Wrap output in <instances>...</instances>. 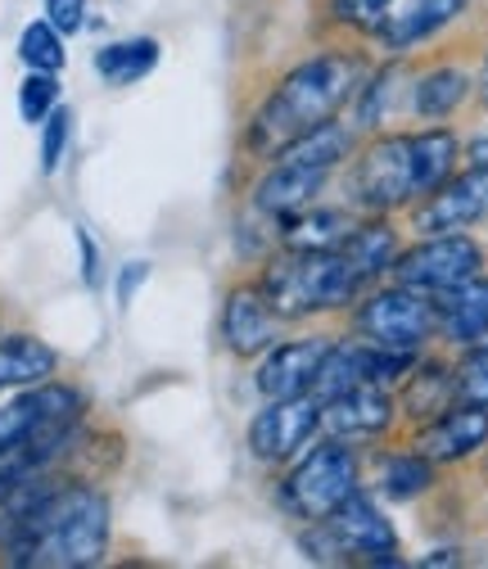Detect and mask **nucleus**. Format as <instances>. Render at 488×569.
Returning <instances> with one entry per match:
<instances>
[{"label": "nucleus", "mask_w": 488, "mask_h": 569, "mask_svg": "<svg viewBox=\"0 0 488 569\" xmlns=\"http://www.w3.org/2000/svg\"><path fill=\"white\" fill-rule=\"evenodd\" d=\"M299 547L317 565H330V560L335 565H348V560H362V565H402L398 529L385 520L380 502H376L367 488H353L326 520H312L299 533Z\"/></svg>", "instance_id": "obj_6"}, {"label": "nucleus", "mask_w": 488, "mask_h": 569, "mask_svg": "<svg viewBox=\"0 0 488 569\" xmlns=\"http://www.w3.org/2000/svg\"><path fill=\"white\" fill-rule=\"evenodd\" d=\"M362 212H348V208H326V203H312L295 218H286L276 227L281 236V249H339L348 240V231L358 227Z\"/></svg>", "instance_id": "obj_20"}, {"label": "nucleus", "mask_w": 488, "mask_h": 569, "mask_svg": "<svg viewBox=\"0 0 488 569\" xmlns=\"http://www.w3.org/2000/svg\"><path fill=\"white\" fill-rule=\"evenodd\" d=\"M353 335L389 352H426L439 339V303L411 284H371L353 303Z\"/></svg>", "instance_id": "obj_8"}, {"label": "nucleus", "mask_w": 488, "mask_h": 569, "mask_svg": "<svg viewBox=\"0 0 488 569\" xmlns=\"http://www.w3.org/2000/svg\"><path fill=\"white\" fill-rule=\"evenodd\" d=\"M439 303V339L452 348H470L488 339V276H470L452 290L435 295Z\"/></svg>", "instance_id": "obj_18"}, {"label": "nucleus", "mask_w": 488, "mask_h": 569, "mask_svg": "<svg viewBox=\"0 0 488 569\" xmlns=\"http://www.w3.org/2000/svg\"><path fill=\"white\" fill-rule=\"evenodd\" d=\"M50 109H59V78L32 68L19 87V113H23V122H46Z\"/></svg>", "instance_id": "obj_27"}, {"label": "nucleus", "mask_w": 488, "mask_h": 569, "mask_svg": "<svg viewBox=\"0 0 488 569\" xmlns=\"http://www.w3.org/2000/svg\"><path fill=\"white\" fill-rule=\"evenodd\" d=\"M82 416V393L68 389V385H32L19 398L0 402V457L14 452L23 439L54 430V425H78Z\"/></svg>", "instance_id": "obj_12"}, {"label": "nucleus", "mask_w": 488, "mask_h": 569, "mask_svg": "<svg viewBox=\"0 0 488 569\" xmlns=\"http://www.w3.org/2000/svg\"><path fill=\"white\" fill-rule=\"evenodd\" d=\"M466 163L470 168H488V136H475L466 146Z\"/></svg>", "instance_id": "obj_33"}, {"label": "nucleus", "mask_w": 488, "mask_h": 569, "mask_svg": "<svg viewBox=\"0 0 488 569\" xmlns=\"http://www.w3.org/2000/svg\"><path fill=\"white\" fill-rule=\"evenodd\" d=\"M146 276H150V262H127L122 267V276H118V308H131V299L146 284Z\"/></svg>", "instance_id": "obj_31"}, {"label": "nucleus", "mask_w": 488, "mask_h": 569, "mask_svg": "<svg viewBox=\"0 0 488 569\" xmlns=\"http://www.w3.org/2000/svg\"><path fill=\"white\" fill-rule=\"evenodd\" d=\"M281 317L271 312V303L262 299L258 280L253 284H236L222 303V343L231 358L249 362V358H262L271 343H281Z\"/></svg>", "instance_id": "obj_16"}, {"label": "nucleus", "mask_w": 488, "mask_h": 569, "mask_svg": "<svg viewBox=\"0 0 488 569\" xmlns=\"http://www.w3.org/2000/svg\"><path fill=\"white\" fill-rule=\"evenodd\" d=\"M321 435V398L317 393H295V398H262L253 411L245 448L262 466H290L312 439Z\"/></svg>", "instance_id": "obj_9"}, {"label": "nucleus", "mask_w": 488, "mask_h": 569, "mask_svg": "<svg viewBox=\"0 0 488 569\" xmlns=\"http://www.w3.org/2000/svg\"><path fill=\"white\" fill-rule=\"evenodd\" d=\"M461 14H466V0H394L371 37L385 54H407L411 46L430 41Z\"/></svg>", "instance_id": "obj_17"}, {"label": "nucleus", "mask_w": 488, "mask_h": 569, "mask_svg": "<svg viewBox=\"0 0 488 569\" xmlns=\"http://www.w3.org/2000/svg\"><path fill=\"white\" fill-rule=\"evenodd\" d=\"M46 19L68 37V32H82L87 23V0H46Z\"/></svg>", "instance_id": "obj_30"}, {"label": "nucleus", "mask_w": 488, "mask_h": 569, "mask_svg": "<svg viewBox=\"0 0 488 569\" xmlns=\"http://www.w3.org/2000/svg\"><path fill=\"white\" fill-rule=\"evenodd\" d=\"M6 565L23 569H87L109 551V497L87 483L46 479L32 502L10 520Z\"/></svg>", "instance_id": "obj_1"}, {"label": "nucleus", "mask_w": 488, "mask_h": 569, "mask_svg": "<svg viewBox=\"0 0 488 569\" xmlns=\"http://www.w3.org/2000/svg\"><path fill=\"white\" fill-rule=\"evenodd\" d=\"M394 6V0H326V10H330V19L339 23V28H348V32H376V23L385 19V10Z\"/></svg>", "instance_id": "obj_28"}, {"label": "nucleus", "mask_w": 488, "mask_h": 569, "mask_svg": "<svg viewBox=\"0 0 488 569\" xmlns=\"http://www.w3.org/2000/svg\"><path fill=\"white\" fill-rule=\"evenodd\" d=\"M484 100H488V82H484Z\"/></svg>", "instance_id": "obj_34"}, {"label": "nucleus", "mask_w": 488, "mask_h": 569, "mask_svg": "<svg viewBox=\"0 0 488 569\" xmlns=\"http://www.w3.org/2000/svg\"><path fill=\"white\" fill-rule=\"evenodd\" d=\"M54 367H59L54 348L41 343L37 335H10V339H0V393L32 389V385L50 380Z\"/></svg>", "instance_id": "obj_21"}, {"label": "nucleus", "mask_w": 488, "mask_h": 569, "mask_svg": "<svg viewBox=\"0 0 488 569\" xmlns=\"http://www.w3.org/2000/svg\"><path fill=\"white\" fill-rule=\"evenodd\" d=\"M452 376H457V402L488 407V339L466 348V358L452 367Z\"/></svg>", "instance_id": "obj_26"}, {"label": "nucleus", "mask_w": 488, "mask_h": 569, "mask_svg": "<svg viewBox=\"0 0 488 569\" xmlns=\"http://www.w3.org/2000/svg\"><path fill=\"white\" fill-rule=\"evenodd\" d=\"M452 402H457V376H452V367L439 362V358H416V367L402 376L398 411L421 425V420L448 411Z\"/></svg>", "instance_id": "obj_19"}, {"label": "nucleus", "mask_w": 488, "mask_h": 569, "mask_svg": "<svg viewBox=\"0 0 488 569\" xmlns=\"http://www.w3.org/2000/svg\"><path fill=\"white\" fill-rule=\"evenodd\" d=\"M362 78H367L362 50H317V54L299 59L290 73L276 78L267 100L253 109L249 131H245V150L253 159H271L286 146H295L299 136L335 122L343 104H353Z\"/></svg>", "instance_id": "obj_2"}, {"label": "nucleus", "mask_w": 488, "mask_h": 569, "mask_svg": "<svg viewBox=\"0 0 488 569\" xmlns=\"http://www.w3.org/2000/svg\"><path fill=\"white\" fill-rule=\"evenodd\" d=\"M68 136H73V113L59 104V109H50V118L41 122V172H46V177L59 172L63 150H68Z\"/></svg>", "instance_id": "obj_29"}, {"label": "nucleus", "mask_w": 488, "mask_h": 569, "mask_svg": "<svg viewBox=\"0 0 488 569\" xmlns=\"http://www.w3.org/2000/svg\"><path fill=\"white\" fill-rule=\"evenodd\" d=\"M461 159V140L448 127H426V131H385L371 146H362L348 168V203L362 218L421 203L430 190H439Z\"/></svg>", "instance_id": "obj_3"}, {"label": "nucleus", "mask_w": 488, "mask_h": 569, "mask_svg": "<svg viewBox=\"0 0 488 569\" xmlns=\"http://www.w3.org/2000/svg\"><path fill=\"white\" fill-rule=\"evenodd\" d=\"M78 253H82V280H87V290H96L100 284V249L91 240L87 227H78Z\"/></svg>", "instance_id": "obj_32"}, {"label": "nucleus", "mask_w": 488, "mask_h": 569, "mask_svg": "<svg viewBox=\"0 0 488 569\" xmlns=\"http://www.w3.org/2000/svg\"><path fill=\"white\" fill-rule=\"evenodd\" d=\"M411 448L430 457L435 466H452V461H466L475 457L479 448H488V407H475V402H452L448 411L421 420Z\"/></svg>", "instance_id": "obj_15"}, {"label": "nucleus", "mask_w": 488, "mask_h": 569, "mask_svg": "<svg viewBox=\"0 0 488 569\" xmlns=\"http://www.w3.org/2000/svg\"><path fill=\"white\" fill-rule=\"evenodd\" d=\"M19 59H23L28 68H37V73H59L63 59H68V50H63V32H59L50 19L28 23L23 37H19Z\"/></svg>", "instance_id": "obj_25"}, {"label": "nucleus", "mask_w": 488, "mask_h": 569, "mask_svg": "<svg viewBox=\"0 0 488 569\" xmlns=\"http://www.w3.org/2000/svg\"><path fill=\"white\" fill-rule=\"evenodd\" d=\"M470 96V78L461 73V68H430V73H421L411 82V113L416 118H426V122H444L452 118Z\"/></svg>", "instance_id": "obj_22"}, {"label": "nucleus", "mask_w": 488, "mask_h": 569, "mask_svg": "<svg viewBox=\"0 0 488 569\" xmlns=\"http://www.w3.org/2000/svg\"><path fill=\"white\" fill-rule=\"evenodd\" d=\"M258 290L281 321H308L353 308L371 284L358 276L343 249H281L258 271Z\"/></svg>", "instance_id": "obj_5"}, {"label": "nucleus", "mask_w": 488, "mask_h": 569, "mask_svg": "<svg viewBox=\"0 0 488 569\" xmlns=\"http://www.w3.org/2000/svg\"><path fill=\"white\" fill-rule=\"evenodd\" d=\"M358 154V127L348 122H326L308 136H299L295 146H286L281 154L267 159V172L253 181V212L258 218H267L271 227H281L286 218H295V212L312 208L317 194L326 190V181Z\"/></svg>", "instance_id": "obj_4"}, {"label": "nucleus", "mask_w": 488, "mask_h": 569, "mask_svg": "<svg viewBox=\"0 0 488 569\" xmlns=\"http://www.w3.org/2000/svg\"><path fill=\"white\" fill-rule=\"evenodd\" d=\"M335 343V335H303V339H281L271 343L262 358H258V371H253V389L262 398H295V393H308L317 371H321V358L326 348Z\"/></svg>", "instance_id": "obj_14"}, {"label": "nucleus", "mask_w": 488, "mask_h": 569, "mask_svg": "<svg viewBox=\"0 0 488 569\" xmlns=\"http://www.w3.org/2000/svg\"><path fill=\"white\" fill-rule=\"evenodd\" d=\"M362 488V457H358V443L348 439H312V448H303L286 479L276 483V502H281L286 516L312 525V520H326L348 492Z\"/></svg>", "instance_id": "obj_7"}, {"label": "nucleus", "mask_w": 488, "mask_h": 569, "mask_svg": "<svg viewBox=\"0 0 488 569\" xmlns=\"http://www.w3.org/2000/svg\"><path fill=\"white\" fill-rule=\"evenodd\" d=\"M394 420H398V398L389 393V385H358L321 402V435L348 443L380 439Z\"/></svg>", "instance_id": "obj_13"}, {"label": "nucleus", "mask_w": 488, "mask_h": 569, "mask_svg": "<svg viewBox=\"0 0 488 569\" xmlns=\"http://www.w3.org/2000/svg\"><path fill=\"white\" fill-rule=\"evenodd\" d=\"M380 497H389V502H416V497H426L435 488V461L421 457L416 448L407 452H389L380 457Z\"/></svg>", "instance_id": "obj_24"}, {"label": "nucleus", "mask_w": 488, "mask_h": 569, "mask_svg": "<svg viewBox=\"0 0 488 569\" xmlns=\"http://www.w3.org/2000/svg\"><path fill=\"white\" fill-rule=\"evenodd\" d=\"M488 222V168L452 172L439 190H430L421 203H411V227L416 236H448L470 231Z\"/></svg>", "instance_id": "obj_11"}, {"label": "nucleus", "mask_w": 488, "mask_h": 569, "mask_svg": "<svg viewBox=\"0 0 488 569\" xmlns=\"http://www.w3.org/2000/svg\"><path fill=\"white\" fill-rule=\"evenodd\" d=\"M479 267H484V249L466 231H448V236H421L411 249H398L389 276L398 284H411V290L444 295L452 284L479 276Z\"/></svg>", "instance_id": "obj_10"}, {"label": "nucleus", "mask_w": 488, "mask_h": 569, "mask_svg": "<svg viewBox=\"0 0 488 569\" xmlns=\"http://www.w3.org/2000/svg\"><path fill=\"white\" fill-rule=\"evenodd\" d=\"M159 63V41L155 37H131V41H113L104 50H96V73L109 87H131L155 73Z\"/></svg>", "instance_id": "obj_23"}]
</instances>
